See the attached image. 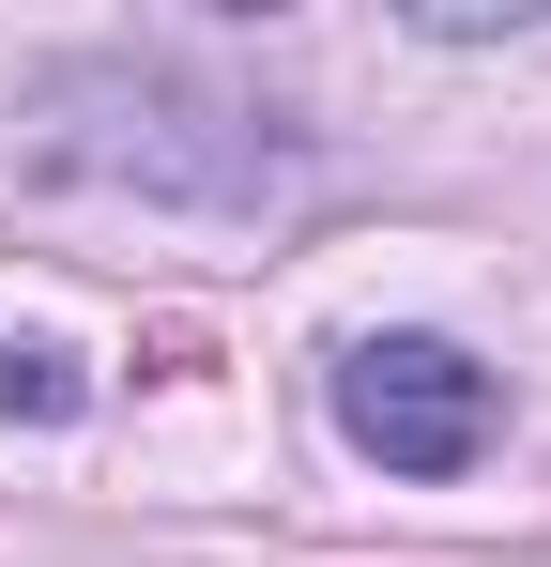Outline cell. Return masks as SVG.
<instances>
[{"label": "cell", "mask_w": 551, "mask_h": 567, "mask_svg": "<svg viewBox=\"0 0 551 567\" xmlns=\"http://www.w3.org/2000/svg\"><path fill=\"white\" fill-rule=\"evenodd\" d=\"M31 169L154 199V215H276L306 185V123L215 78L199 47H77L31 78Z\"/></svg>", "instance_id": "1"}, {"label": "cell", "mask_w": 551, "mask_h": 567, "mask_svg": "<svg viewBox=\"0 0 551 567\" xmlns=\"http://www.w3.org/2000/svg\"><path fill=\"white\" fill-rule=\"evenodd\" d=\"M337 430H353V461H383V475H475L490 430H506V383L475 369L459 338L383 322V338L337 353Z\"/></svg>", "instance_id": "2"}, {"label": "cell", "mask_w": 551, "mask_h": 567, "mask_svg": "<svg viewBox=\"0 0 551 567\" xmlns=\"http://www.w3.org/2000/svg\"><path fill=\"white\" fill-rule=\"evenodd\" d=\"M92 383H77V353H46V338H0V430H62Z\"/></svg>", "instance_id": "3"}]
</instances>
